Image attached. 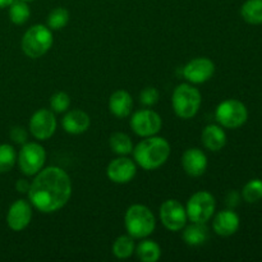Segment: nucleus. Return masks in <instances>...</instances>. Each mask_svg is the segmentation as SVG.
Masks as SVG:
<instances>
[{"label": "nucleus", "instance_id": "nucleus-17", "mask_svg": "<svg viewBox=\"0 0 262 262\" xmlns=\"http://www.w3.org/2000/svg\"><path fill=\"white\" fill-rule=\"evenodd\" d=\"M91 125V118L86 112L81 109L67 110L66 115L61 119V127L69 135H82L87 132Z\"/></svg>", "mask_w": 262, "mask_h": 262}, {"label": "nucleus", "instance_id": "nucleus-23", "mask_svg": "<svg viewBox=\"0 0 262 262\" xmlns=\"http://www.w3.org/2000/svg\"><path fill=\"white\" fill-rule=\"evenodd\" d=\"M109 146L113 152L119 156H127L133 151L132 140L129 136L123 132L113 133L109 138Z\"/></svg>", "mask_w": 262, "mask_h": 262}, {"label": "nucleus", "instance_id": "nucleus-35", "mask_svg": "<svg viewBox=\"0 0 262 262\" xmlns=\"http://www.w3.org/2000/svg\"><path fill=\"white\" fill-rule=\"evenodd\" d=\"M25 2H27V3H28V2H33V0H25Z\"/></svg>", "mask_w": 262, "mask_h": 262}, {"label": "nucleus", "instance_id": "nucleus-9", "mask_svg": "<svg viewBox=\"0 0 262 262\" xmlns=\"http://www.w3.org/2000/svg\"><path fill=\"white\" fill-rule=\"evenodd\" d=\"M130 128L140 137H151L160 132L163 119L160 115L151 109H141L133 113L129 120Z\"/></svg>", "mask_w": 262, "mask_h": 262}, {"label": "nucleus", "instance_id": "nucleus-8", "mask_svg": "<svg viewBox=\"0 0 262 262\" xmlns=\"http://www.w3.org/2000/svg\"><path fill=\"white\" fill-rule=\"evenodd\" d=\"M215 209H216L215 197L207 191H199L192 194L186 206L188 220L193 223H204V224L212 219Z\"/></svg>", "mask_w": 262, "mask_h": 262}, {"label": "nucleus", "instance_id": "nucleus-4", "mask_svg": "<svg viewBox=\"0 0 262 262\" xmlns=\"http://www.w3.org/2000/svg\"><path fill=\"white\" fill-rule=\"evenodd\" d=\"M201 104V92L192 83H181L174 89L171 106L177 117L181 119H192L196 117Z\"/></svg>", "mask_w": 262, "mask_h": 262}, {"label": "nucleus", "instance_id": "nucleus-28", "mask_svg": "<svg viewBox=\"0 0 262 262\" xmlns=\"http://www.w3.org/2000/svg\"><path fill=\"white\" fill-rule=\"evenodd\" d=\"M242 197L248 204H256L262 200V181L252 179L242 189Z\"/></svg>", "mask_w": 262, "mask_h": 262}, {"label": "nucleus", "instance_id": "nucleus-29", "mask_svg": "<svg viewBox=\"0 0 262 262\" xmlns=\"http://www.w3.org/2000/svg\"><path fill=\"white\" fill-rule=\"evenodd\" d=\"M71 106V96L64 91H58L51 96L50 107L55 114L66 113Z\"/></svg>", "mask_w": 262, "mask_h": 262}, {"label": "nucleus", "instance_id": "nucleus-26", "mask_svg": "<svg viewBox=\"0 0 262 262\" xmlns=\"http://www.w3.org/2000/svg\"><path fill=\"white\" fill-rule=\"evenodd\" d=\"M69 17H71V14H69L68 9L63 7H58L49 13L48 18H46V26L51 31L63 30L68 25Z\"/></svg>", "mask_w": 262, "mask_h": 262}, {"label": "nucleus", "instance_id": "nucleus-34", "mask_svg": "<svg viewBox=\"0 0 262 262\" xmlns=\"http://www.w3.org/2000/svg\"><path fill=\"white\" fill-rule=\"evenodd\" d=\"M13 3V0H0V9L8 8Z\"/></svg>", "mask_w": 262, "mask_h": 262}, {"label": "nucleus", "instance_id": "nucleus-24", "mask_svg": "<svg viewBox=\"0 0 262 262\" xmlns=\"http://www.w3.org/2000/svg\"><path fill=\"white\" fill-rule=\"evenodd\" d=\"M241 15L250 25H262V0H247L241 8Z\"/></svg>", "mask_w": 262, "mask_h": 262}, {"label": "nucleus", "instance_id": "nucleus-10", "mask_svg": "<svg viewBox=\"0 0 262 262\" xmlns=\"http://www.w3.org/2000/svg\"><path fill=\"white\" fill-rule=\"evenodd\" d=\"M58 127L55 113L49 109H38L31 117L28 123L30 133L38 141H46L51 138Z\"/></svg>", "mask_w": 262, "mask_h": 262}, {"label": "nucleus", "instance_id": "nucleus-31", "mask_svg": "<svg viewBox=\"0 0 262 262\" xmlns=\"http://www.w3.org/2000/svg\"><path fill=\"white\" fill-rule=\"evenodd\" d=\"M10 140L13 141L14 143H18V145H25L27 142V137L28 133L27 130L25 129L23 127H19V125H15L10 129Z\"/></svg>", "mask_w": 262, "mask_h": 262}, {"label": "nucleus", "instance_id": "nucleus-7", "mask_svg": "<svg viewBox=\"0 0 262 262\" xmlns=\"http://www.w3.org/2000/svg\"><path fill=\"white\" fill-rule=\"evenodd\" d=\"M18 166L27 177H35L46 163V151L38 142H26L17 155Z\"/></svg>", "mask_w": 262, "mask_h": 262}, {"label": "nucleus", "instance_id": "nucleus-18", "mask_svg": "<svg viewBox=\"0 0 262 262\" xmlns=\"http://www.w3.org/2000/svg\"><path fill=\"white\" fill-rule=\"evenodd\" d=\"M201 142L206 150L217 152L227 145V133L219 124H209L201 133Z\"/></svg>", "mask_w": 262, "mask_h": 262}, {"label": "nucleus", "instance_id": "nucleus-2", "mask_svg": "<svg viewBox=\"0 0 262 262\" xmlns=\"http://www.w3.org/2000/svg\"><path fill=\"white\" fill-rule=\"evenodd\" d=\"M170 145L164 137L151 136L145 137L133 147V160L145 170H156L168 161L170 156Z\"/></svg>", "mask_w": 262, "mask_h": 262}, {"label": "nucleus", "instance_id": "nucleus-5", "mask_svg": "<svg viewBox=\"0 0 262 262\" xmlns=\"http://www.w3.org/2000/svg\"><path fill=\"white\" fill-rule=\"evenodd\" d=\"M53 42V31L46 25H35L26 31L20 46L26 56L38 59L50 50Z\"/></svg>", "mask_w": 262, "mask_h": 262}, {"label": "nucleus", "instance_id": "nucleus-12", "mask_svg": "<svg viewBox=\"0 0 262 262\" xmlns=\"http://www.w3.org/2000/svg\"><path fill=\"white\" fill-rule=\"evenodd\" d=\"M183 77L188 83L201 84L212 78L215 73V63L209 58L200 56L189 60L183 67Z\"/></svg>", "mask_w": 262, "mask_h": 262}, {"label": "nucleus", "instance_id": "nucleus-6", "mask_svg": "<svg viewBox=\"0 0 262 262\" xmlns=\"http://www.w3.org/2000/svg\"><path fill=\"white\" fill-rule=\"evenodd\" d=\"M215 119L223 128L235 129L247 122L248 110L239 100L228 99L217 105L215 110Z\"/></svg>", "mask_w": 262, "mask_h": 262}, {"label": "nucleus", "instance_id": "nucleus-25", "mask_svg": "<svg viewBox=\"0 0 262 262\" xmlns=\"http://www.w3.org/2000/svg\"><path fill=\"white\" fill-rule=\"evenodd\" d=\"M9 19L14 25H25L31 17V9L25 0H13L9 5Z\"/></svg>", "mask_w": 262, "mask_h": 262}, {"label": "nucleus", "instance_id": "nucleus-3", "mask_svg": "<svg viewBox=\"0 0 262 262\" xmlns=\"http://www.w3.org/2000/svg\"><path fill=\"white\" fill-rule=\"evenodd\" d=\"M124 225L130 237L135 239H143L155 232V215L145 205L135 204L125 211Z\"/></svg>", "mask_w": 262, "mask_h": 262}, {"label": "nucleus", "instance_id": "nucleus-13", "mask_svg": "<svg viewBox=\"0 0 262 262\" xmlns=\"http://www.w3.org/2000/svg\"><path fill=\"white\" fill-rule=\"evenodd\" d=\"M137 174V164L127 156H119L109 163L106 177L115 184H127L133 181Z\"/></svg>", "mask_w": 262, "mask_h": 262}, {"label": "nucleus", "instance_id": "nucleus-14", "mask_svg": "<svg viewBox=\"0 0 262 262\" xmlns=\"http://www.w3.org/2000/svg\"><path fill=\"white\" fill-rule=\"evenodd\" d=\"M32 220V205L27 200H17L10 205L7 214V224L14 232H20Z\"/></svg>", "mask_w": 262, "mask_h": 262}, {"label": "nucleus", "instance_id": "nucleus-1", "mask_svg": "<svg viewBox=\"0 0 262 262\" xmlns=\"http://www.w3.org/2000/svg\"><path fill=\"white\" fill-rule=\"evenodd\" d=\"M28 201L42 214H53L63 209L72 197V181L59 166L42 168L31 182Z\"/></svg>", "mask_w": 262, "mask_h": 262}, {"label": "nucleus", "instance_id": "nucleus-20", "mask_svg": "<svg viewBox=\"0 0 262 262\" xmlns=\"http://www.w3.org/2000/svg\"><path fill=\"white\" fill-rule=\"evenodd\" d=\"M183 241L191 247H199L209 239V229L204 223H193L183 228Z\"/></svg>", "mask_w": 262, "mask_h": 262}, {"label": "nucleus", "instance_id": "nucleus-19", "mask_svg": "<svg viewBox=\"0 0 262 262\" xmlns=\"http://www.w3.org/2000/svg\"><path fill=\"white\" fill-rule=\"evenodd\" d=\"M109 110L114 117L128 118L133 110V99L125 90H117L109 99Z\"/></svg>", "mask_w": 262, "mask_h": 262}, {"label": "nucleus", "instance_id": "nucleus-11", "mask_svg": "<svg viewBox=\"0 0 262 262\" xmlns=\"http://www.w3.org/2000/svg\"><path fill=\"white\" fill-rule=\"evenodd\" d=\"M159 216L164 227L170 232H179L187 224L186 207L178 200H166L161 204Z\"/></svg>", "mask_w": 262, "mask_h": 262}, {"label": "nucleus", "instance_id": "nucleus-16", "mask_svg": "<svg viewBox=\"0 0 262 262\" xmlns=\"http://www.w3.org/2000/svg\"><path fill=\"white\" fill-rule=\"evenodd\" d=\"M241 220L235 211L228 209L219 211L212 220V229L220 237H230L239 229Z\"/></svg>", "mask_w": 262, "mask_h": 262}, {"label": "nucleus", "instance_id": "nucleus-27", "mask_svg": "<svg viewBox=\"0 0 262 262\" xmlns=\"http://www.w3.org/2000/svg\"><path fill=\"white\" fill-rule=\"evenodd\" d=\"M17 163V151L12 145H0V174L8 173Z\"/></svg>", "mask_w": 262, "mask_h": 262}, {"label": "nucleus", "instance_id": "nucleus-22", "mask_svg": "<svg viewBox=\"0 0 262 262\" xmlns=\"http://www.w3.org/2000/svg\"><path fill=\"white\" fill-rule=\"evenodd\" d=\"M113 255L119 260H127L130 256H133L136 251L135 238L128 235H120L113 243Z\"/></svg>", "mask_w": 262, "mask_h": 262}, {"label": "nucleus", "instance_id": "nucleus-33", "mask_svg": "<svg viewBox=\"0 0 262 262\" xmlns=\"http://www.w3.org/2000/svg\"><path fill=\"white\" fill-rule=\"evenodd\" d=\"M238 202H239V196H238L235 192H230L229 196H228V199H227V204L229 205V206L234 207V206H237Z\"/></svg>", "mask_w": 262, "mask_h": 262}, {"label": "nucleus", "instance_id": "nucleus-30", "mask_svg": "<svg viewBox=\"0 0 262 262\" xmlns=\"http://www.w3.org/2000/svg\"><path fill=\"white\" fill-rule=\"evenodd\" d=\"M160 92L155 87H146L140 94V102L143 106H154L159 102Z\"/></svg>", "mask_w": 262, "mask_h": 262}, {"label": "nucleus", "instance_id": "nucleus-21", "mask_svg": "<svg viewBox=\"0 0 262 262\" xmlns=\"http://www.w3.org/2000/svg\"><path fill=\"white\" fill-rule=\"evenodd\" d=\"M135 253L137 255L138 260L142 262H156L161 257V248L155 241L143 238V241L136 246Z\"/></svg>", "mask_w": 262, "mask_h": 262}, {"label": "nucleus", "instance_id": "nucleus-32", "mask_svg": "<svg viewBox=\"0 0 262 262\" xmlns=\"http://www.w3.org/2000/svg\"><path fill=\"white\" fill-rule=\"evenodd\" d=\"M30 184L26 179H18L17 183H15V189L20 193H27L28 189H30Z\"/></svg>", "mask_w": 262, "mask_h": 262}, {"label": "nucleus", "instance_id": "nucleus-15", "mask_svg": "<svg viewBox=\"0 0 262 262\" xmlns=\"http://www.w3.org/2000/svg\"><path fill=\"white\" fill-rule=\"evenodd\" d=\"M181 163L183 170L189 177L199 178V177L204 176L207 169V156L201 148L191 147L184 151Z\"/></svg>", "mask_w": 262, "mask_h": 262}]
</instances>
